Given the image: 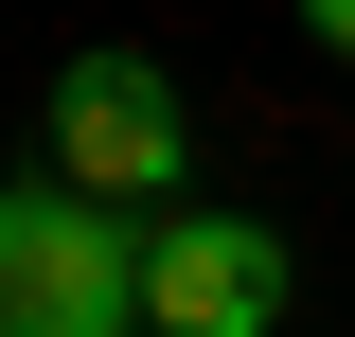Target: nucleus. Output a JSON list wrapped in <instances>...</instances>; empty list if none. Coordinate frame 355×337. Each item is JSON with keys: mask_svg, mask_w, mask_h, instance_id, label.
<instances>
[{"mask_svg": "<svg viewBox=\"0 0 355 337\" xmlns=\"http://www.w3.org/2000/svg\"><path fill=\"white\" fill-rule=\"evenodd\" d=\"M142 231L89 178H0V337H142Z\"/></svg>", "mask_w": 355, "mask_h": 337, "instance_id": "1", "label": "nucleus"}, {"mask_svg": "<svg viewBox=\"0 0 355 337\" xmlns=\"http://www.w3.org/2000/svg\"><path fill=\"white\" fill-rule=\"evenodd\" d=\"M36 142H53V178H89V196H125V213H178L196 107H178V71H160V53H71V71L36 89Z\"/></svg>", "mask_w": 355, "mask_h": 337, "instance_id": "2", "label": "nucleus"}, {"mask_svg": "<svg viewBox=\"0 0 355 337\" xmlns=\"http://www.w3.org/2000/svg\"><path fill=\"white\" fill-rule=\"evenodd\" d=\"M142 337H284V231L178 196L142 231Z\"/></svg>", "mask_w": 355, "mask_h": 337, "instance_id": "3", "label": "nucleus"}, {"mask_svg": "<svg viewBox=\"0 0 355 337\" xmlns=\"http://www.w3.org/2000/svg\"><path fill=\"white\" fill-rule=\"evenodd\" d=\"M302 36H320V53H355V0H302Z\"/></svg>", "mask_w": 355, "mask_h": 337, "instance_id": "4", "label": "nucleus"}]
</instances>
